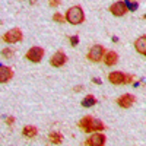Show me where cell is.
<instances>
[{"label": "cell", "instance_id": "obj_1", "mask_svg": "<svg viewBox=\"0 0 146 146\" xmlns=\"http://www.w3.org/2000/svg\"><path fill=\"white\" fill-rule=\"evenodd\" d=\"M64 19H66L69 23H72V25H79V23H82V22L85 21V13H83L82 7L73 6V7H70V9L66 12Z\"/></svg>", "mask_w": 146, "mask_h": 146}, {"label": "cell", "instance_id": "obj_2", "mask_svg": "<svg viewBox=\"0 0 146 146\" xmlns=\"http://www.w3.org/2000/svg\"><path fill=\"white\" fill-rule=\"evenodd\" d=\"M133 76L126 75L123 72H111L108 75V82H111L113 85H124V83H131Z\"/></svg>", "mask_w": 146, "mask_h": 146}, {"label": "cell", "instance_id": "obj_3", "mask_svg": "<svg viewBox=\"0 0 146 146\" xmlns=\"http://www.w3.org/2000/svg\"><path fill=\"white\" fill-rule=\"evenodd\" d=\"M22 40V31L19 28H12L2 35V41L6 44H16Z\"/></svg>", "mask_w": 146, "mask_h": 146}, {"label": "cell", "instance_id": "obj_4", "mask_svg": "<svg viewBox=\"0 0 146 146\" xmlns=\"http://www.w3.org/2000/svg\"><path fill=\"white\" fill-rule=\"evenodd\" d=\"M104 54H105V48L102 45H100V44H96V45L91 47V50L88 51L86 57H88V60H91V62L98 63V62H101V60H102Z\"/></svg>", "mask_w": 146, "mask_h": 146}, {"label": "cell", "instance_id": "obj_5", "mask_svg": "<svg viewBox=\"0 0 146 146\" xmlns=\"http://www.w3.org/2000/svg\"><path fill=\"white\" fill-rule=\"evenodd\" d=\"M44 53H45L44 48H41V47H31L25 54V58H28L32 63H40L44 57Z\"/></svg>", "mask_w": 146, "mask_h": 146}, {"label": "cell", "instance_id": "obj_6", "mask_svg": "<svg viewBox=\"0 0 146 146\" xmlns=\"http://www.w3.org/2000/svg\"><path fill=\"white\" fill-rule=\"evenodd\" d=\"M66 62H67V56H66V53H64L63 50L56 51V53L51 56V58H50V64H51L53 67H62V66L66 64Z\"/></svg>", "mask_w": 146, "mask_h": 146}, {"label": "cell", "instance_id": "obj_7", "mask_svg": "<svg viewBox=\"0 0 146 146\" xmlns=\"http://www.w3.org/2000/svg\"><path fill=\"white\" fill-rule=\"evenodd\" d=\"M105 143H107V137L104 135H101V133H94L85 142V145H88V146H104Z\"/></svg>", "mask_w": 146, "mask_h": 146}, {"label": "cell", "instance_id": "obj_8", "mask_svg": "<svg viewBox=\"0 0 146 146\" xmlns=\"http://www.w3.org/2000/svg\"><path fill=\"white\" fill-rule=\"evenodd\" d=\"M135 102H136V96L131 95V94H124V95H121L120 98L117 100V104H118L121 108H129V107H131Z\"/></svg>", "mask_w": 146, "mask_h": 146}, {"label": "cell", "instance_id": "obj_9", "mask_svg": "<svg viewBox=\"0 0 146 146\" xmlns=\"http://www.w3.org/2000/svg\"><path fill=\"white\" fill-rule=\"evenodd\" d=\"M110 12H111L114 16H124L126 12H127V7H126L124 2H115L110 6Z\"/></svg>", "mask_w": 146, "mask_h": 146}, {"label": "cell", "instance_id": "obj_10", "mask_svg": "<svg viewBox=\"0 0 146 146\" xmlns=\"http://www.w3.org/2000/svg\"><path fill=\"white\" fill-rule=\"evenodd\" d=\"M101 130H105V126L101 120H96V118H92V121L89 123V126L85 129L83 131L86 133H94V131H101Z\"/></svg>", "mask_w": 146, "mask_h": 146}, {"label": "cell", "instance_id": "obj_11", "mask_svg": "<svg viewBox=\"0 0 146 146\" xmlns=\"http://www.w3.org/2000/svg\"><path fill=\"white\" fill-rule=\"evenodd\" d=\"M13 78V70L7 66H0V83H7Z\"/></svg>", "mask_w": 146, "mask_h": 146}, {"label": "cell", "instance_id": "obj_12", "mask_svg": "<svg viewBox=\"0 0 146 146\" xmlns=\"http://www.w3.org/2000/svg\"><path fill=\"white\" fill-rule=\"evenodd\" d=\"M135 48H136V51L142 56H146V36L142 35L140 38H137L135 41Z\"/></svg>", "mask_w": 146, "mask_h": 146}, {"label": "cell", "instance_id": "obj_13", "mask_svg": "<svg viewBox=\"0 0 146 146\" xmlns=\"http://www.w3.org/2000/svg\"><path fill=\"white\" fill-rule=\"evenodd\" d=\"M102 58H104V63L107 66H114L117 63V60H118V56H117L115 51H108V53L104 54Z\"/></svg>", "mask_w": 146, "mask_h": 146}, {"label": "cell", "instance_id": "obj_14", "mask_svg": "<svg viewBox=\"0 0 146 146\" xmlns=\"http://www.w3.org/2000/svg\"><path fill=\"white\" fill-rule=\"evenodd\" d=\"M36 133H38V130H36L35 126H25V127H23V130H22V135L25 136V137H28V139L35 137Z\"/></svg>", "mask_w": 146, "mask_h": 146}, {"label": "cell", "instance_id": "obj_15", "mask_svg": "<svg viewBox=\"0 0 146 146\" xmlns=\"http://www.w3.org/2000/svg\"><path fill=\"white\" fill-rule=\"evenodd\" d=\"M48 140H50L51 143H54V145H60L63 142V135L62 133H57V131H53V133L48 135Z\"/></svg>", "mask_w": 146, "mask_h": 146}, {"label": "cell", "instance_id": "obj_16", "mask_svg": "<svg viewBox=\"0 0 146 146\" xmlns=\"http://www.w3.org/2000/svg\"><path fill=\"white\" fill-rule=\"evenodd\" d=\"M95 104H96V98L94 95H86L83 98V101H82V107H85V108H89V107H92Z\"/></svg>", "mask_w": 146, "mask_h": 146}, {"label": "cell", "instance_id": "obj_17", "mask_svg": "<svg viewBox=\"0 0 146 146\" xmlns=\"http://www.w3.org/2000/svg\"><path fill=\"white\" fill-rule=\"evenodd\" d=\"M92 118H94L92 115H85V117L79 121V123H78V126H79L80 129H83V130H85V129H86V127L89 126V123L92 121Z\"/></svg>", "mask_w": 146, "mask_h": 146}, {"label": "cell", "instance_id": "obj_18", "mask_svg": "<svg viewBox=\"0 0 146 146\" xmlns=\"http://www.w3.org/2000/svg\"><path fill=\"white\" fill-rule=\"evenodd\" d=\"M126 7L130 10V12H135L137 7H139V3H137V0H126Z\"/></svg>", "mask_w": 146, "mask_h": 146}, {"label": "cell", "instance_id": "obj_19", "mask_svg": "<svg viewBox=\"0 0 146 146\" xmlns=\"http://www.w3.org/2000/svg\"><path fill=\"white\" fill-rule=\"evenodd\" d=\"M15 56V51L12 50V48H5V50H2V57L3 58H12Z\"/></svg>", "mask_w": 146, "mask_h": 146}, {"label": "cell", "instance_id": "obj_20", "mask_svg": "<svg viewBox=\"0 0 146 146\" xmlns=\"http://www.w3.org/2000/svg\"><path fill=\"white\" fill-rule=\"evenodd\" d=\"M69 41H70V44H72L73 47H76V45L79 44V36H78V35H73V36H70V38H69Z\"/></svg>", "mask_w": 146, "mask_h": 146}, {"label": "cell", "instance_id": "obj_21", "mask_svg": "<svg viewBox=\"0 0 146 146\" xmlns=\"http://www.w3.org/2000/svg\"><path fill=\"white\" fill-rule=\"evenodd\" d=\"M53 19L56 21V22H58V23H63L66 19L62 16V15H60V13H54V16H53Z\"/></svg>", "mask_w": 146, "mask_h": 146}, {"label": "cell", "instance_id": "obj_22", "mask_svg": "<svg viewBox=\"0 0 146 146\" xmlns=\"http://www.w3.org/2000/svg\"><path fill=\"white\" fill-rule=\"evenodd\" d=\"M60 3H62V0H50V6H53V7L58 6Z\"/></svg>", "mask_w": 146, "mask_h": 146}, {"label": "cell", "instance_id": "obj_23", "mask_svg": "<svg viewBox=\"0 0 146 146\" xmlns=\"http://www.w3.org/2000/svg\"><path fill=\"white\" fill-rule=\"evenodd\" d=\"M13 123H15V118H13V117H7V118H6V124L10 126V124H13Z\"/></svg>", "mask_w": 146, "mask_h": 146}, {"label": "cell", "instance_id": "obj_24", "mask_svg": "<svg viewBox=\"0 0 146 146\" xmlns=\"http://www.w3.org/2000/svg\"><path fill=\"white\" fill-rule=\"evenodd\" d=\"M73 91H75V92H80V91H83V86H75Z\"/></svg>", "mask_w": 146, "mask_h": 146}, {"label": "cell", "instance_id": "obj_25", "mask_svg": "<svg viewBox=\"0 0 146 146\" xmlns=\"http://www.w3.org/2000/svg\"><path fill=\"white\" fill-rule=\"evenodd\" d=\"M92 82H94V83H96V85H101V79H100V78H95V79H92Z\"/></svg>", "mask_w": 146, "mask_h": 146}]
</instances>
